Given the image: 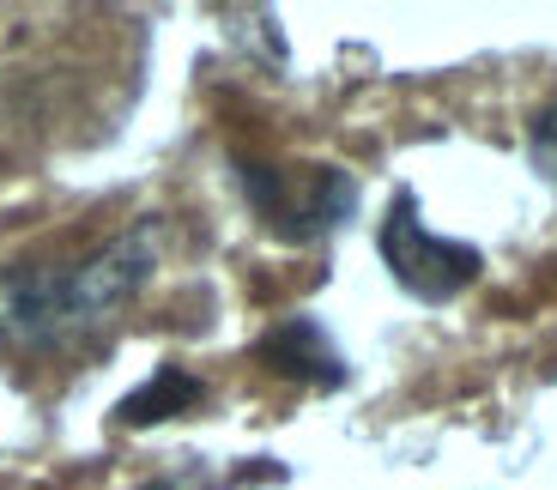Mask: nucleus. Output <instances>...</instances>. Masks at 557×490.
Masks as SVG:
<instances>
[{"mask_svg":"<svg viewBox=\"0 0 557 490\" xmlns=\"http://www.w3.org/2000/svg\"><path fill=\"white\" fill-rule=\"evenodd\" d=\"M158 266V230L139 225L61 266H0V351H61L103 327Z\"/></svg>","mask_w":557,"mask_h":490,"instance_id":"nucleus-1","label":"nucleus"},{"mask_svg":"<svg viewBox=\"0 0 557 490\" xmlns=\"http://www.w3.org/2000/svg\"><path fill=\"white\" fill-rule=\"evenodd\" d=\"M382 261H388L394 279L412 297H424V303H448V297L467 291L473 273H479V249L436 237V230L418 218L412 200H394L388 225H382Z\"/></svg>","mask_w":557,"mask_h":490,"instance_id":"nucleus-2","label":"nucleus"},{"mask_svg":"<svg viewBox=\"0 0 557 490\" xmlns=\"http://www.w3.org/2000/svg\"><path fill=\"white\" fill-rule=\"evenodd\" d=\"M249 188H255L261 218H273V225L292 230V237L339 225V212L351 206V183L339 169H309L304 183H285L278 169H249Z\"/></svg>","mask_w":557,"mask_h":490,"instance_id":"nucleus-3","label":"nucleus"},{"mask_svg":"<svg viewBox=\"0 0 557 490\" xmlns=\"http://www.w3.org/2000/svg\"><path fill=\"white\" fill-rule=\"evenodd\" d=\"M533 164L545 169V183H557V110L533 127Z\"/></svg>","mask_w":557,"mask_h":490,"instance_id":"nucleus-4","label":"nucleus"}]
</instances>
